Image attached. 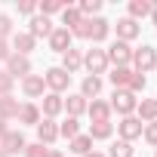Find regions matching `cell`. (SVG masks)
Returning <instances> with one entry per match:
<instances>
[{
    "label": "cell",
    "instance_id": "1",
    "mask_svg": "<svg viewBox=\"0 0 157 157\" xmlns=\"http://www.w3.org/2000/svg\"><path fill=\"white\" fill-rule=\"evenodd\" d=\"M111 111H117V114H123V117H132V111H136V105H139V99L129 93V90H114V96H111Z\"/></svg>",
    "mask_w": 157,
    "mask_h": 157
},
{
    "label": "cell",
    "instance_id": "2",
    "mask_svg": "<svg viewBox=\"0 0 157 157\" xmlns=\"http://www.w3.org/2000/svg\"><path fill=\"white\" fill-rule=\"evenodd\" d=\"M105 56H108V65L114 62L117 68H129V62H132V49H129V43H123V40H114V43L105 49Z\"/></svg>",
    "mask_w": 157,
    "mask_h": 157
},
{
    "label": "cell",
    "instance_id": "3",
    "mask_svg": "<svg viewBox=\"0 0 157 157\" xmlns=\"http://www.w3.org/2000/svg\"><path fill=\"white\" fill-rule=\"evenodd\" d=\"M132 65H136V74H148V71H154V65H157V49H154V46L132 49Z\"/></svg>",
    "mask_w": 157,
    "mask_h": 157
},
{
    "label": "cell",
    "instance_id": "4",
    "mask_svg": "<svg viewBox=\"0 0 157 157\" xmlns=\"http://www.w3.org/2000/svg\"><path fill=\"white\" fill-rule=\"evenodd\" d=\"M0 148H3V154H6V157H13V154H25L28 142H25V136H22V132L6 129L3 136H0Z\"/></svg>",
    "mask_w": 157,
    "mask_h": 157
},
{
    "label": "cell",
    "instance_id": "5",
    "mask_svg": "<svg viewBox=\"0 0 157 157\" xmlns=\"http://www.w3.org/2000/svg\"><path fill=\"white\" fill-rule=\"evenodd\" d=\"M83 68H90L93 77L105 74V71H108V56H105V49H86V52H83Z\"/></svg>",
    "mask_w": 157,
    "mask_h": 157
},
{
    "label": "cell",
    "instance_id": "6",
    "mask_svg": "<svg viewBox=\"0 0 157 157\" xmlns=\"http://www.w3.org/2000/svg\"><path fill=\"white\" fill-rule=\"evenodd\" d=\"M142 129H145V123L139 120V117H123L120 123H117V132H120V142H136V139H142Z\"/></svg>",
    "mask_w": 157,
    "mask_h": 157
},
{
    "label": "cell",
    "instance_id": "7",
    "mask_svg": "<svg viewBox=\"0 0 157 157\" xmlns=\"http://www.w3.org/2000/svg\"><path fill=\"white\" fill-rule=\"evenodd\" d=\"M43 80H46V86H49L56 96H62V93L71 86V74H68V71H62V68H49V71L43 74Z\"/></svg>",
    "mask_w": 157,
    "mask_h": 157
},
{
    "label": "cell",
    "instance_id": "8",
    "mask_svg": "<svg viewBox=\"0 0 157 157\" xmlns=\"http://www.w3.org/2000/svg\"><path fill=\"white\" fill-rule=\"evenodd\" d=\"M6 74L13 77V80H16V77H28V74H31V59L13 52V56L6 59Z\"/></svg>",
    "mask_w": 157,
    "mask_h": 157
},
{
    "label": "cell",
    "instance_id": "9",
    "mask_svg": "<svg viewBox=\"0 0 157 157\" xmlns=\"http://www.w3.org/2000/svg\"><path fill=\"white\" fill-rule=\"evenodd\" d=\"M114 31H117V40H123V43H129V40H136V37L142 34V25H139V22H132L129 16H123V19H117V25H114Z\"/></svg>",
    "mask_w": 157,
    "mask_h": 157
},
{
    "label": "cell",
    "instance_id": "10",
    "mask_svg": "<svg viewBox=\"0 0 157 157\" xmlns=\"http://www.w3.org/2000/svg\"><path fill=\"white\" fill-rule=\"evenodd\" d=\"M43 90H46L43 74H28V77H22V93H25V99H40Z\"/></svg>",
    "mask_w": 157,
    "mask_h": 157
},
{
    "label": "cell",
    "instance_id": "11",
    "mask_svg": "<svg viewBox=\"0 0 157 157\" xmlns=\"http://www.w3.org/2000/svg\"><path fill=\"white\" fill-rule=\"evenodd\" d=\"M46 40H49V49H52V52H68L74 37H71V31H68V28H56Z\"/></svg>",
    "mask_w": 157,
    "mask_h": 157
},
{
    "label": "cell",
    "instance_id": "12",
    "mask_svg": "<svg viewBox=\"0 0 157 157\" xmlns=\"http://www.w3.org/2000/svg\"><path fill=\"white\" fill-rule=\"evenodd\" d=\"M62 111H65V99L56 96V93H46V96H43V105H40V114L52 120V117H59Z\"/></svg>",
    "mask_w": 157,
    "mask_h": 157
},
{
    "label": "cell",
    "instance_id": "13",
    "mask_svg": "<svg viewBox=\"0 0 157 157\" xmlns=\"http://www.w3.org/2000/svg\"><path fill=\"white\" fill-rule=\"evenodd\" d=\"M59 68H62V71H68V74L80 71V68H83V49L71 46L68 52H62V65H59Z\"/></svg>",
    "mask_w": 157,
    "mask_h": 157
},
{
    "label": "cell",
    "instance_id": "14",
    "mask_svg": "<svg viewBox=\"0 0 157 157\" xmlns=\"http://www.w3.org/2000/svg\"><path fill=\"white\" fill-rule=\"evenodd\" d=\"M108 34H111V22H108V19H102V16L90 19V40H93V43L108 40Z\"/></svg>",
    "mask_w": 157,
    "mask_h": 157
},
{
    "label": "cell",
    "instance_id": "15",
    "mask_svg": "<svg viewBox=\"0 0 157 157\" xmlns=\"http://www.w3.org/2000/svg\"><path fill=\"white\" fill-rule=\"evenodd\" d=\"M86 111H90L93 123H108V120H111V105L102 102V99H93V102L86 105Z\"/></svg>",
    "mask_w": 157,
    "mask_h": 157
},
{
    "label": "cell",
    "instance_id": "16",
    "mask_svg": "<svg viewBox=\"0 0 157 157\" xmlns=\"http://www.w3.org/2000/svg\"><path fill=\"white\" fill-rule=\"evenodd\" d=\"M56 139H59V126H56L49 117H43V120L37 123V142H40V145H52Z\"/></svg>",
    "mask_w": 157,
    "mask_h": 157
},
{
    "label": "cell",
    "instance_id": "17",
    "mask_svg": "<svg viewBox=\"0 0 157 157\" xmlns=\"http://www.w3.org/2000/svg\"><path fill=\"white\" fill-rule=\"evenodd\" d=\"M52 31H56V28H52V22H49L46 16H34L31 25H28V34H31L34 40H37V37H49Z\"/></svg>",
    "mask_w": 157,
    "mask_h": 157
},
{
    "label": "cell",
    "instance_id": "18",
    "mask_svg": "<svg viewBox=\"0 0 157 157\" xmlns=\"http://www.w3.org/2000/svg\"><path fill=\"white\" fill-rule=\"evenodd\" d=\"M136 111H139V120L142 123H154L157 120V99H142L136 105Z\"/></svg>",
    "mask_w": 157,
    "mask_h": 157
},
{
    "label": "cell",
    "instance_id": "19",
    "mask_svg": "<svg viewBox=\"0 0 157 157\" xmlns=\"http://www.w3.org/2000/svg\"><path fill=\"white\" fill-rule=\"evenodd\" d=\"M86 105H90V102H86L80 93H74V96L65 99V111H68V117H80V114L86 111Z\"/></svg>",
    "mask_w": 157,
    "mask_h": 157
},
{
    "label": "cell",
    "instance_id": "20",
    "mask_svg": "<svg viewBox=\"0 0 157 157\" xmlns=\"http://www.w3.org/2000/svg\"><path fill=\"white\" fill-rule=\"evenodd\" d=\"M19 111H22V105L13 96H0V120H13V117H19Z\"/></svg>",
    "mask_w": 157,
    "mask_h": 157
},
{
    "label": "cell",
    "instance_id": "21",
    "mask_svg": "<svg viewBox=\"0 0 157 157\" xmlns=\"http://www.w3.org/2000/svg\"><path fill=\"white\" fill-rule=\"evenodd\" d=\"M99 93H102V77L86 74V77H83V83H80V96H83V99H96Z\"/></svg>",
    "mask_w": 157,
    "mask_h": 157
},
{
    "label": "cell",
    "instance_id": "22",
    "mask_svg": "<svg viewBox=\"0 0 157 157\" xmlns=\"http://www.w3.org/2000/svg\"><path fill=\"white\" fill-rule=\"evenodd\" d=\"M34 43H37V40H34L28 31H19V34H13V46L19 49V56H28V52L34 49Z\"/></svg>",
    "mask_w": 157,
    "mask_h": 157
},
{
    "label": "cell",
    "instance_id": "23",
    "mask_svg": "<svg viewBox=\"0 0 157 157\" xmlns=\"http://www.w3.org/2000/svg\"><path fill=\"white\" fill-rule=\"evenodd\" d=\"M19 123H28V126H37V123H40V108H37L34 102L22 105V111H19Z\"/></svg>",
    "mask_w": 157,
    "mask_h": 157
},
{
    "label": "cell",
    "instance_id": "24",
    "mask_svg": "<svg viewBox=\"0 0 157 157\" xmlns=\"http://www.w3.org/2000/svg\"><path fill=\"white\" fill-rule=\"evenodd\" d=\"M132 68H114L111 71V83H114V90H126L129 86V80H132Z\"/></svg>",
    "mask_w": 157,
    "mask_h": 157
},
{
    "label": "cell",
    "instance_id": "25",
    "mask_svg": "<svg viewBox=\"0 0 157 157\" xmlns=\"http://www.w3.org/2000/svg\"><path fill=\"white\" fill-rule=\"evenodd\" d=\"M151 10H154L151 0H132V3H129V19H132V22H139V19L151 16Z\"/></svg>",
    "mask_w": 157,
    "mask_h": 157
},
{
    "label": "cell",
    "instance_id": "26",
    "mask_svg": "<svg viewBox=\"0 0 157 157\" xmlns=\"http://www.w3.org/2000/svg\"><path fill=\"white\" fill-rule=\"evenodd\" d=\"M83 22V16H80V10H77V6H65L62 10V28H77V25H80Z\"/></svg>",
    "mask_w": 157,
    "mask_h": 157
},
{
    "label": "cell",
    "instance_id": "27",
    "mask_svg": "<svg viewBox=\"0 0 157 157\" xmlns=\"http://www.w3.org/2000/svg\"><path fill=\"white\" fill-rule=\"evenodd\" d=\"M111 132H114V123H111V120H108V123H93V126H90V132H86V136H90V139H93V142H96V139H99V142H102V139H111Z\"/></svg>",
    "mask_w": 157,
    "mask_h": 157
},
{
    "label": "cell",
    "instance_id": "28",
    "mask_svg": "<svg viewBox=\"0 0 157 157\" xmlns=\"http://www.w3.org/2000/svg\"><path fill=\"white\" fill-rule=\"evenodd\" d=\"M59 136H65L68 142H71L74 136H80V120H77V117H68V120L59 126Z\"/></svg>",
    "mask_w": 157,
    "mask_h": 157
},
{
    "label": "cell",
    "instance_id": "29",
    "mask_svg": "<svg viewBox=\"0 0 157 157\" xmlns=\"http://www.w3.org/2000/svg\"><path fill=\"white\" fill-rule=\"evenodd\" d=\"M90 148H93V139H90V136H74V139H71V151H74V154L83 157V154H90Z\"/></svg>",
    "mask_w": 157,
    "mask_h": 157
},
{
    "label": "cell",
    "instance_id": "30",
    "mask_svg": "<svg viewBox=\"0 0 157 157\" xmlns=\"http://www.w3.org/2000/svg\"><path fill=\"white\" fill-rule=\"evenodd\" d=\"M108 157H136V148L129 142H114L111 151H108Z\"/></svg>",
    "mask_w": 157,
    "mask_h": 157
},
{
    "label": "cell",
    "instance_id": "31",
    "mask_svg": "<svg viewBox=\"0 0 157 157\" xmlns=\"http://www.w3.org/2000/svg\"><path fill=\"white\" fill-rule=\"evenodd\" d=\"M62 10H65L62 0H46V3H40V6H37V16H46V19H49L52 13H62Z\"/></svg>",
    "mask_w": 157,
    "mask_h": 157
},
{
    "label": "cell",
    "instance_id": "32",
    "mask_svg": "<svg viewBox=\"0 0 157 157\" xmlns=\"http://www.w3.org/2000/svg\"><path fill=\"white\" fill-rule=\"evenodd\" d=\"M77 10H80V16H83V19H86V16H93V19H96V13L102 10V0H83Z\"/></svg>",
    "mask_w": 157,
    "mask_h": 157
},
{
    "label": "cell",
    "instance_id": "33",
    "mask_svg": "<svg viewBox=\"0 0 157 157\" xmlns=\"http://www.w3.org/2000/svg\"><path fill=\"white\" fill-rule=\"evenodd\" d=\"M142 139H145L148 145H154V148H157V120H154V123H145V129H142Z\"/></svg>",
    "mask_w": 157,
    "mask_h": 157
},
{
    "label": "cell",
    "instance_id": "34",
    "mask_svg": "<svg viewBox=\"0 0 157 157\" xmlns=\"http://www.w3.org/2000/svg\"><path fill=\"white\" fill-rule=\"evenodd\" d=\"M145 86H148V80H145V74H132V80H129V86H126V90H129V93L136 96V93H142Z\"/></svg>",
    "mask_w": 157,
    "mask_h": 157
},
{
    "label": "cell",
    "instance_id": "35",
    "mask_svg": "<svg viewBox=\"0 0 157 157\" xmlns=\"http://www.w3.org/2000/svg\"><path fill=\"white\" fill-rule=\"evenodd\" d=\"M13 77L6 74V71H0V96H13Z\"/></svg>",
    "mask_w": 157,
    "mask_h": 157
},
{
    "label": "cell",
    "instance_id": "36",
    "mask_svg": "<svg viewBox=\"0 0 157 157\" xmlns=\"http://www.w3.org/2000/svg\"><path fill=\"white\" fill-rule=\"evenodd\" d=\"M49 154V148L46 145H40V142H34V145H28L25 148V157H46Z\"/></svg>",
    "mask_w": 157,
    "mask_h": 157
},
{
    "label": "cell",
    "instance_id": "37",
    "mask_svg": "<svg viewBox=\"0 0 157 157\" xmlns=\"http://www.w3.org/2000/svg\"><path fill=\"white\" fill-rule=\"evenodd\" d=\"M10 34H13V19L6 13H0V40H6Z\"/></svg>",
    "mask_w": 157,
    "mask_h": 157
},
{
    "label": "cell",
    "instance_id": "38",
    "mask_svg": "<svg viewBox=\"0 0 157 157\" xmlns=\"http://www.w3.org/2000/svg\"><path fill=\"white\" fill-rule=\"evenodd\" d=\"M71 37H80V40H90V19H83L77 28H71Z\"/></svg>",
    "mask_w": 157,
    "mask_h": 157
},
{
    "label": "cell",
    "instance_id": "39",
    "mask_svg": "<svg viewBox=\"0 0 157 157\" xmlns=\"http://www.w3.org/2000/svg\"><path fill=\"white\" fill-rule=\"evenodd\" d=\"M16 10H19L22 16H34V13H37V3H34V0H22V3H16Z\"/></svg>",
    "mask_w": 157,
    "mask_h": 157
},
{
    "label": "cell",
    "instance_id": "40",
    "mask_svg": "<svg viewBox=\"0 0 157 157\" xmlns=\"http://www.w3.org/2000/svg\"><path fill=\"white\" fill-rule=\"evenodd\" d=\"M10 56H13V49H10V43H6V40H0V62H6Z\"/></svg>",
    "mask_w": 157,
    "mask_h": 157
},
{
    "label": "cell",
    "instance_id": "41",
    "mask_svg": "<svg viewBox=\"0 0 157 157\" xmlns=\"http://www.w3.org/2000/svg\"><path fill=\"white\" fill-rule=\"evenodd\" d=\"M151 22L157 25V3H154V10H151Z\"/></svg>",
    "mask_w": 157,
    "mask_h": 157
},
{
    "label": "cell",
    "instance_id": "42",
    "mask_svg": "<svg viewBox=\"0 0 157 157\" xmlns=\"http://www.w3.org/2000/svg\"><path fill=\"white\" fill-rule=\"evenodd\" d=\"M46 157H65V154H62V151H49Z\"/></svg>",
    "mask_w": 157,
    "mask_h": 157
},
{
    "label": "cell",
    "instance_id": "43",
    "mask_svg": "<svg viewBox=\"0 0 157 157\" xmlns=\"http://www.w3.org/2000/svg\"><path fill=\"white\" fill-rule=\"evenodd\" d=\"M83 157H105V154H99V151H90V154H83Z\"/></svg>",
    "mask_w": 157,
    "mask_h": 157
},
{
    "label": "cell",
    "instance_id": "44",
    "mask_svg": "<svg viewBox=\"0 0 157 157\" xmlns=\"http://www.w3.org/2000/svg\"><path fill=\"white\" fill-rule=\"evenodd\" d=\"M6 132V120H0V136H3Z\"/></svg>",
    "mask_w": 157,
    "mask_h": 157
},
{
    "label": "cell",
    "instance_id": "45",
    "mask_svg": "<svg viewBox=\"0 0 157 157\" xmlns=\"http://www.w3.org/2000/svg\"><path fill=\"white\" fill-rule=\"evenodd\" d=\"M0 157H6V154H3V148H0Z\"/></svg>",
    "mask_w": 157,
    "mask_h": 157
},
{
    "label": "cell",
    "instance_id": "46",
    "mask_svg": "<svg viewBox=\"0 0 157 157\" xmlns=\"http://www.w3.org/2000/svg\"><path fill=\"white\" fill-rule=\"evenodd\" d=\"M154 68H157V65H154Z\"/></svg>",
    "mask_w": 157,
    "mask_h": 157
},
{
    "label": "cell",
    "instance_id": "47",
    "mask_svg": "<svg viewBox=\"0 0 157 157\" xmlns=\"http://www.w3.org/2000/svg\"><path fill=\"white\" fill-rule=\"evenodd\" d=\"M154 157H157V154H154Z\"/></svg>",
    "mask_w": 157,
    "mask_h": 157
}]
</instances>
